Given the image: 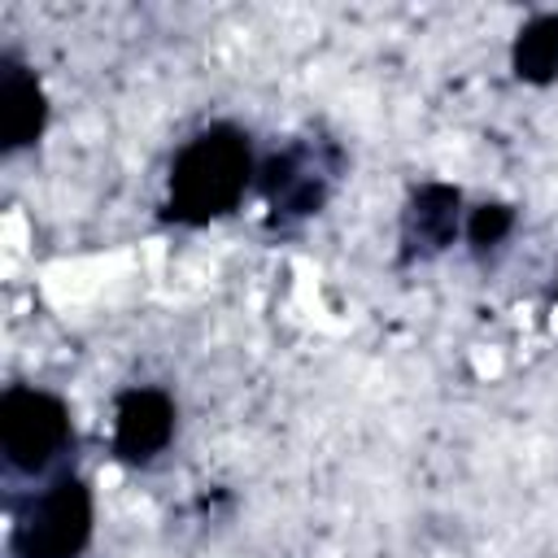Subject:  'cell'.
<instances>
[{
    "label": "cell",
    "instance_id": "cell-1",
    "mask_svg": "<svg viewBox=\"0 0 558 558\" xmlns=\"http://www.w3.org/2000/svg\"><path fill=\"white\" fill-rule=\"evenodd\" d=\"M257 148L244 126L235 122H209L196 135L179 144L166 170L161 192V218L170 227H209L218 218H231L248 187L257 183Z\"/></svg>",
    "mask_w": 558,
    "mask_h": 558
},
{
    "label": "cell",
    "instance_id": "cell-5",
    "mask_svg": "<svg viewBox=\"0 0 558 558\" xmlns=\"http://www.w3.org/2000/svg\"><path fill=\"white\" fill-rule=\"evenodd\" d=\"M179 432V401L161 384H131L113 397L109 449L122 466L157 462Z\"/></svg>",
    "mask_w": 558,
    "mask_h": 558
},
{
    "label": "cell",
    "instance_id": "cell-7",
    "mask_svg": "<svg viewBox=\"0 0 558 558\" xmlns=\"http://www.w3.org/2000/svg\"><path fill=\"white\" fill-rule=\"evenodd\" d=\"M48 92L39 74L17 57L0 52V153L17 157L35 148L48 131Z\"/></svg>",
    "mask_w": 558,
    "mask_h": 558
},
{
    "label": "cell",
    "instance_id": "cell-8",
    "mask_svg": "<svg viewBox=\"0 0 558 558\" xmlns=\"http://www.w3.org/2000/svg\"><path fill=\"white\" fill-rule=\"evenodd\" d=\"M510 74L523 87L558 83V13H532L510 39Z\"/></svg>",
    "mask_w": 558,
    "mask_h": 558
},
{
    "label": "cell",
    "instance_id": "cell-9",
    "mask_svg": "<svg viewBox=\"0 0 558 558\" xmlns=\"http://www.w3.org/2000/svg\"><path fill=\"white\" fill-rule=\"evenodd\" d=\"M519 227V209L510 201H480L466 209V222H462V240L471 244L475 257L484 253H497Z\"/></svg>",
    "mask_w": 558,
    "mask_h": 558
},
{
    "label": "cell",
    "instance_id": "cell-6",
    "mask_svg": "<svg viewBox=\"0 0 558 558\" xmlns=\"http://www.w3.org/2000/svg\"><path fill=\"white\" fill-rule=\"evenodd\" d=\"M466 209H462V187L445 183V179H423L410 187L405 205H401V231H397V257L401 266L414 262H432L440 257L458 235H462Z\"/></svg>",
    "mask_w": 558,
    "mask_h": 558
},
{
    "label": "cell",
    "instance_id": "cell-2",
    "mask_svg": "<svg viewBox=\"0 0 558 558\" xmlns=\"http://www.w3.org/2000/svg\"><path fill=\"white\" fill-rule=\"evenodd\" d=\"M96 532V493L83 475L61 471L22 501L9 532L13 558H83Z\"/></svg>",
    "mask_w": 558,
    "mask_h": 558
},
{
    "label": "cell",
    "instance_id": "cell-3",
    "mask_svg": "<svg viewBox=\"0 0 558 558\" xmlns=\"http://www.w3.org/2000/svg\"><path fill=\"white\" fill-rule=\"evenodd\" d=\"M344 170V153L336 140L323 135H296L257 166V187L270 209V227H296L314 214L336 192V179Z\"/></svg>",
    "mask_w": 558,
    "mask_h": 558
},
{
    "label": "cell",
    "instance_id": "cell-4",
    "mask_svg": "<svg viewBox=\"0 0 558 558\" xmlns=\"http://www.w3.org/2000/svg\"><path fill=\"white\" fill-rule=\"evenodd\" d=\"M74 449L70 401L39 384H9L0 392V453L17 475H44Z\"/></svg>",
    "mask_w": 558,
    "mask_h": 558
}]
</instances>
